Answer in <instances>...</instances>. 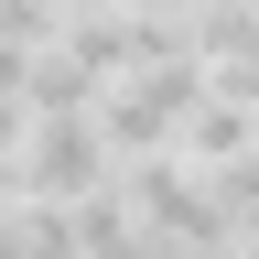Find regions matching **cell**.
I'll use <instances>...</instances> for the list:
<instances>
[{"label":"cell","mask_w":259,"mask_h":259,"mask_svg":"<svg viewBox=\"0 0 259 259\" xmlns=\"http://www.w3.org/2000/svg\"><path fill=\"white\" fill-rule=\"evenodd\" d=\"M108 130H97V108H44L22 130V194H44V205H76V194L108 184Z\"/></svg>","instance_id":"6da1fadb"},{"label":"cell","mask_w":259,"mask_h":259,"mask_svg":"<svg viewBox=\"0 0 259 259\" xmlns=\"http://www.w3.org/2000/svg\"><path fill=\"white\" fill-rule=\"evenodd\" d=\"M238 151H259V97L205 87V97H194V119H184V162H194V173H216V162H238Z\"/></svg>","instance_id":"7a4b0ae2"},{"label":"cell","mask_w":259,"mask_h":259,"mask_svg":"<svg viewBox=\"0 0 259 259\" xmlns=\"http://www.w3.org/2000/svg\"><path fill=\"white\" fill-rule=\"evenodd\" d=\"M205 184H216V216H227V227L248 238V227H259V151H238V162H216Z\"/></svg>","instance_id":"3957f363"},{"label":"cell","mask_w":259,"mask_h":259,"mask_svg":"<svg viewBox=\"0 0 259 259\" xmlns=\"http://www.w3.org/2000/svg\"><path fill=\"white\" fill-rule=\"evenodd\" d=\"M76 0H0V44H54Z\"/></svg>","instance_id":"277c9868"},{"label":"cell","mask_w":259,"mask_h":259,"mask_svg":"<svg viewBox=\"0 0 259 259\" xmlns=\"http://www.w3.org/2000/svg\"><path fill=\"white\" fill-rule=\"evenodd\" d=\"M173 11H216V0H173Z\"/></svg>","instance_id":"5b68a950"},{"label":"cell","mask_w":259,"mask_h":259,"mask_svg":"<svg viewBox=\"0 0 259 259\" xmlns=\"http://www.w3.org/2000/svg\"><path fill=\"white\" fill-rule=\"evenodd\" d=\"M248 259H259V227H248Z\"/></svg>","instance_id":"8992f818"}]
</instances>
